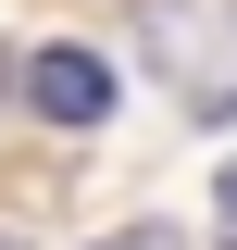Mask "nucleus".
<instances>
[{"mask_svg":"<svg viewBox=\"0 0 237 250\" xmlns=\"http://www.w3.org/2000/svg\"><path fill=\"white\" fill-rule=\"evenodd\" d=\"M125 38H138V62L175 88L187 125H237V0H138Z\"/></svg>","mask_w":237,"mask_h":250,"instance_id":"1","label":"nucleus"},{"mask_svg":"<svg viewBox=\"0 0 237 250\" xmlns=\"http://www.w3.org/2000/svg\"><path fill=\"white\" fill-rule=\"evenodd\" d=\"M25 113L38 125H113V50H88V38H50V50H25Z\"/></svg>","mask_w":237,"mask_h":250,"instance_id":"2","label":"nucleus"},{"mask_svg":"<svg viewBox=\"0 0 237 250\" xmlns=\"http://www.w3.org/2000/svg\"><path fill=\"white\" fill-rule=\"evenodd\" d=\"M212 238L237 250V163H225V175H212Z\"/></svg>","mask_w":237,"mask_h":250,"instance_id":"3","label":"nucleus"},{"mask_svg":"<svg viewBox=\"0 0 237 250\" xmlns=\"http://www.w3.org/2000/svg\"><path fill=\"white\" fill-rule=\"evenodd\" d=\"M100 250H187L175 225H125V238H100Z\"/></svg>","mask_w":237,"mask_h":250,"instance_id":"4","label":"nucleus"},{"mask_svg":"<svg viewBox=\"0 0 237 250\" xmlns=\"http://www.w3.org/2000/svg\"><path fill=\"white\" fill-rule=\"evenodd\" d=\"M0 250H25V238H0Z\"/></svg>","mask_w":237,"mask_h":250,"instance_id":"5","label":"nucleus"}]
</instances>
